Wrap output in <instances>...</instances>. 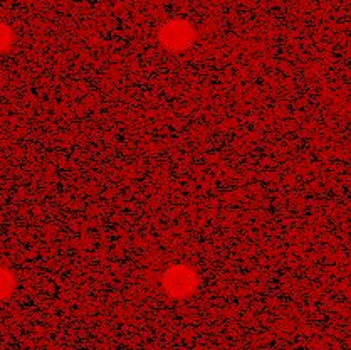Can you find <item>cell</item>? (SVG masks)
<instances>
[{"label":"cell","mask_w":351,"mask_h":350,"mask_svg":"<svg viewBox=\"0 0 351 350\" xmlns=\"http://www.w3.org/2000/svg\"><path fill=\"white\" fill-rule=\"evenodd\" d=\"M197 275L192 268L189 266H173L165 273L163 278V286L168 295L173 298H186L192 295L197 288Z\"/></svg>","instance_id":"7a4b0ae2"},{"label":"cell","mask_w":351,"mask_h":350,"mask_svg":"<svg viewBox=\"0 0 351 350\" xmlns=\"http://www.w3.org/2000/svg\"><path fill=\"white\" fill-rule=\"evenodd\" d=\"M12 31H10L9 25H5L3 22H0V53H5L9 51V47L12 46Z\"/></svg>","instance_id":"277c9868"},{"label":"cell","mask_w":351,"mask_h":350,"mask_svg":"<svg viewBox=\"0 0 351 350\" xmlns=\"http://www.w3.org/2000/svg\"><path fill=\"white\" fill-rule=\"evenodd\" d=\"M14 286H16V280H14L12 273L5 268H0V300L9 296L12 293Z\"/></svg>","instance_id":"3957f363"},{"label":"cell","mask_w":351,"mask_h":350,"mask_svg":"<svg viewBox=\"0 0 351 350\" xmlns=\"http://www.w3.org/2000/svg\"><path fill=\"white\" fill-rule=\"evenodd\" d=\"M158 39L168 51L178 53L192 46L195 40V29L186 21H170L160 27Z\"/></svg>","instance_id":"6da1fadb"}]
</instances>
